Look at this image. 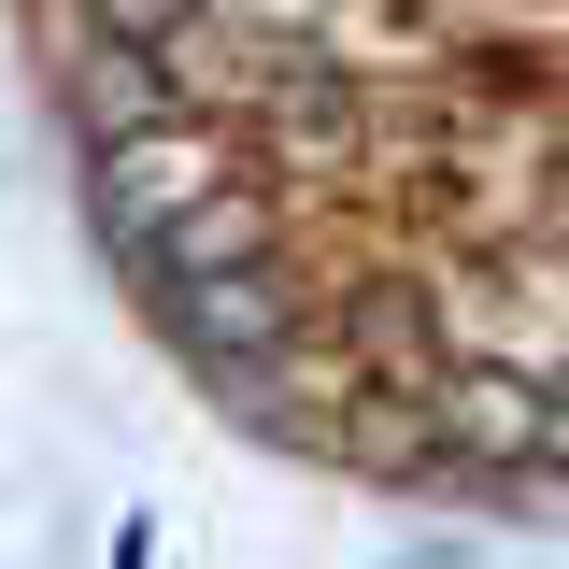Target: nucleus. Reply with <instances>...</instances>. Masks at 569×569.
Returning <instances> with one entry per match:
<instances>
[{"mask_svg": "<svg viewBox=\"0 0 569 569\" xmlns=\"http://www.w3.org/2000/svg\"><path fill=\"white\" fill-rule=\"evenodd\" d=\"M29 43L129 299L242 427L569 512V0H29Z\"/></svg>", "mask_w": 569, "mask_h": 569, "instance_id": "f257e3e1", "label": "nucleus"}]
</instances>
